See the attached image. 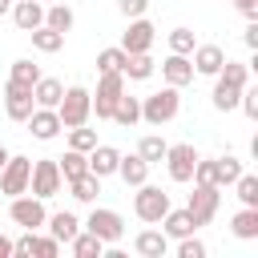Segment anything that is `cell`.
<instances>
[{"label":"cell","instance_id":"obj_41","mask_svg":"<svg viewBox=\"0 0 258 258\" xmlns=\"http://www.w3.org/2000/svg\"><path fill=\"white\" fill-rule=\"evenodd\" d=\"M189 181H194V185H214V157H198Z\"/></svg>","mask_w":258,"mask_h":258},{"label":"cell","instance_id":"obj_40","mask_svg":"<svg viewBox=\"0 0 258 258\" xmlns=\"http://www.w3.org/2000/svg\"><path fill=\"white\" fill-rule=\"evenodd\" d=\"M177 258H206V242H202V238H194V234L177 238Z\"/></svg>","mask_w":258,"mask_h":258},{"label":"cell","instance_id":"obj_17","mask_svg":"<svg viewBox=\"0 0 258 258\" xmlns=\"http://www.w3.org/2000/svg\"><path fill=\"white\" fill-rule=\"evenodd\" d=\"M117 177L125 181V185H141V181H149V161L141 157V153H121V161H117Z\"/></svg>","mask_w":258,"mask_h":258},{"label":"cell","instance_id":"obj_43","mask_svg":"<svg viewBox=\"0 0 258 258\" xmlns=\"http://www.w3.org/2000/svg\"><path fill=\"white\" fill-rule=\"evenodd\" d=\"M56 254H60V242L52 234H44V238L36 234V258H56Z\"/></svg>","mask_w":258,"mask_h":258},{"label":"cell","instance_id":"obj_45","mask_svg":"<svg viewBox=\"0 0 258 258\" xmlns=\"http://www.w3.org/2000/svg\"><path fill=\"white\" fill-rule=\"evenodd\" d=\"M230 4H234L246 20H258V0H230Z\"/></svg>","mask_w":258,"mask_h":258},{"label":"cell","instance_id":"obj_19","mask_svg":"<svg viewBox=\"0 0 258 258\" xmlns=\"http://www.w3.org/2000/svg\"><path fill=\"white\" fill-rule=\"evenodd\" d=\"M44 226H48V234H52L60 246H69V242L77 238V230H81L77 214H69V210H60V214H48V218H44Z\"/></svg>","mask_w":258,"mask_h":258},{"label":"cell","instance_id":"obj_15","mask_svg":"<svg viewBox=\"0 0 258 258\" xmlns=\"http://www.w3.org/2000/svg\"><path fill=\"white\" fill-rule=\"evenodd\" d=\"M189 60H194V73H198V77H218L226 52H222V44H194Z\"/></svg>","mask_w":258,"mask_h":258},{"label":"cell","instance_id":"obj_28","mask_svg":"<svg viewBox=\"0 0 258 258\" xmlns=\"http://www.w3.org/2000/svg\"><path fill=\"white\" fill-rule=\"evenodd\" d=\"M69 250H73L77 258H101V254H105V242H101L97 234H89V230L81 226V230H77V238L69 242Z\"/></svg>","mask_w":258,"mask_h":258},{"label":"cell","instance_id":"obj_7","mask_svg":"<svg viewBox=\"0 0 258 258\" xmlns=\"http://www.w3.org/2000/svg\"><path fill=\"white\" fill-rule=\"evenodd\" d=\"M121 93H125V77H121V73H101L97 93H93V113H97V121H109V117H113V105H117Z\"/></svg>","mask_w":258,"mask_h":258},{"label":"cell","instance_id":"obj_18","mask_svg":"<svg viewBox=\"0 0 258 258\" xmlns=\"http://www.w3.org/2000/svg\"><path fill=\"white\" fill-rule=\"evenodd\" d=\"M12 20L20 32H32L44 24V4L40 0H12Z\"/></svg>","mask_w":258,"mask_h":258},{"label":"cell","instance_id":"obj_21","mask_svg":"<svg viewBox=\"0 0 258 258\" xmlns=\"http://www.w3.org/2000/svg\"><path fill=\"white\" fill-rule=\"evenodd\" d=\"M198 230V222L189 218V210H165V218H161V234L165 238H185V234H194Z\"/></svg>","mask_w":258,"mask_h":258},{"label":"cell","instance_id":"obj_4","mask_svg":"<svg viewBox=\"0 0 258 258\" xmlns=\"http://www.w3.org/2000/svg\"><path fill=\"white\" fill-rule=\"evenodd\" d=\"M60 185H64V177H60V169H56V157H40V161H32L28 194H36L40 202H48V198L60 194Z\"/></svg>","mask_w":258,"mask_h":258},{"label":"cell","instance_id":"obj_10","mask_svg":"<svg viewBox=\"0 0 258 258\" xmlns=\"http://www.w3.org/2000/svg\"><path fill=\"white\" fill-rule=\"evenodd\" d=\"M85 230H89V234H97L105 246H113V242H121L125 222H121V214H117V210H97V206H93V214L85 218Z\"/></svg>","mask_w":258,"mask_h":258},{"label":"cell","instance_id":"obj_29","mask_svg":"<svg viewBox=\"0 0 258 258\" xmlns=\"http://www.w3.org/2000/svg\"><path fill=\"white\" fill-rule=\"evenodd\" d=\"M28 36H32V48H36V52H60V48H64V32H56V28H48V24L32 28Z\"/></svg>","mask_w":258,"mask_h":258},{"label":"cell","instance_id":"obj_27","mask_svg":"<svg viewBox=\"0 0 258 258\" xmlns=\"http://www.w3.org/2000/svg\"><path fill=\"white\" fill-rule=\"evenodd\" d=\"M238 173H242V157H234V153L214 157V185H218V189L234 185V181H238Z\"/></svg>","mask_w":258,"mask_h":258},{"label":"cell","instance_id":"obj_13","mask_svg":"<svg viewBox=\"0 0 258 258\" xmlns=\"http://www.w3.org/2000/svg\"><path fill=\"white\" fill-rule=\"evenodd\" d=\"M24 125H28V133H32L36 141H52V137L64 129V125H60V117H56V109H44V105H36V109L28 113V121H24Z\"/></svg>","mask_w":258,"mask_h":258},{"label":"cell","instance_id":"obj_38","mask_svg":"<svg viewBox=\"0 0 258 258\" xmlns=\"http://www.w3.org/2000/svg\"><path fill=\"white\" fill-rule=\"evenodd\" d=\"M93 145H97V129H85V125H73V129H69V149L89 153Z\"/></svg>","mask_w":258,"mask_h":258},{"label":"cell","instance_id":"obj_11","mask_svg":"<svg viewBox=\"0 0 258 258\" xmlns=\"http://www.w3.org/2000/svg\"><path fill=\"white\" fill-rule=\"evenodd\" d=\"M36 109V101H32V89L28 85H16V81H4V113H8V121H28V113Z\"/></svg>","mask_w":258,"mask_h":258},{"label":"cell","instance_id":"obj_25","mask_svg":"<svg viewBox=\"0 0 258 258\" xmlns=\"http://www.w3.org/2000/svg\"><path fill=\"white\" fill-rule=\"evenodd\" d=\"M60 97H64V85H60L56 77H44V73H40V81L32 85V101H36V105H44V109H56V105H60Z\"/></svg>","mask_w":258,"mask_h":258},{"label":"cell","instance_id":"obj_16","mask_svg":"<svg viewBox=\"0 0 258 258\" xmlns=\"http://www.w3.org/2000/svg\"><path fill=\"white\" fill-rule=\"evenodd\" d=\"M85 157H89V173H97V177L105 181V177H113V173H117L121 149H113V145H101V141H97V145H93Z\"/></svg>","mask_w":258,"mask_h":258},{"label":"cell","instance_id":"obj_49","mask_svg":"<svg viewBox=\"0 0 258 258\" xmlns=\"http://www.w3.org/2000/svg\"><path fill=\"white\" fill-rule=\"evenodd\" d=\"M4 161H8V149H4V145H0V169H4Z\"/></svg>","mask_w":258,"mask_h":258},{"label":"cell","instance_id":"obj_39","mask_svg":"<svg viewBox=\"0 0 258 258\" xmlns=\"http://www.w3.org/2000/svg\"><path fill=\"white\" fill-rule=\"evenodd\" d=\"M194 44H198V40H194V28H173V32H169V52L189 56V52H194Z\"/></svg>","mask_w":258,"mask_h":258},{"label":"cell","instance_id":"obj_34","mask_svg":"<svg viewBox=\"0 0 258 258\" xmlns=\"http://www.w3.org/2000/svg\"><path fill=\"white\" fill-rule=\"evenodd\" d=\"M8 81H16V85H36L40 81V64L36 60H28V56H20V60H12V73H8Z\"/></svg>","mask_w":258,"mask_h":258},{"label":"cell","instance_id":"obj_5","mask_svg":"<svg viewBox=\"0 0 258 258\" xmlns=\"http://www.w3.org/2000/svg\"><path fill=\"white\" fill-rule=\"evenodd\" d=\"M198 149L189 145V141H177V145H165V169H169V181H177V185H185L189 177H194V165H198Z\"/></svg>","mask_w":258,"mask_h":258},{"label":"cell","instance_id":"obj_26","mask_svg":"<svg viewBox=\"0 0 258 258\" xmlns=\"http://www.w3.org/2000/svg\"><path fill=\"white\" fill-rule=\"evenodd\" d=\"M64 185H69L73 202H85V206H89V202H97V194H101V177H97V173H89V169H85L81 177L64 181Z\"/></svg>","mask_w":258,"mask_h":258},{"label":"cell","instance_id":"obj_48","mask_svg":"<svg viewBox=\"0 0 258 258\" xmlns=\"http://www.w3.org/2000/svg\"><path fill=\"white\" fill-rule=\"evenodd\" d=\"M12 12V0H0V16H8Z\"/></svg>","mask_w":258,"mask_h":258},{"label":"cell","instance_id":"obj_44","mask_svg":"<svg viewBox=\"0 0 258 258\" xmlns=\"http://www.w3.org/2000/svg\"><path fill=\"white\" fill-rule=\"evenodd\" d=\"M145 8H149V0H117V12H121L125 20H133V16H145Z\"/></svg>","mask_w":258,"mask_h":258},{"label":"cell","instance_id":"obj_31","mask_svg":"<svg viewBox=\"0 0 258 258\" xmlns=\"http://www.w3.org/2000/svg\"><path fill=\"white\" fill-rule=\"evenodd\" d=\"M56 169H60L64 181H73V177H81V173L89 169V157H85L81 149H64V157H56Z\"/></svg>","mask_w":258,"mask_h":258},{"label":"cell","instance_id":"obj_8","mask_svg":"<svg viewBox=\"0 0 258 258\" xmlns=\"http://www.w3.org/2000/svg\"><path fill=\"white\" fill-rule=\"evenodd\" d=\"M28 177H32V161L20 153H8V161L0 169V194H8V198L28 194Z\"/></svg>","mask_w":258,"mask_h":258},{"label":"cell","instance_id":"obj_6","mask_svg":"<svg viewBox=\"0 0 258 258\" xmlns=\"http://www.w3.org/2000/svg\"><path fill=\"white\" fill-rule=\"evenodd\" d=\"M8 218H12L16 226H24V230H40L44 218H48V210H44V202H40L36 194H16V198L8 202Z\"/></svg>","mask_w":258,"mask_h":258},{"label":"cell","instance_id":"obj_24","mask_svg":"<svg viewBox=\"0 0 258 258\" xmlns=\"http://www.w3.org/2000/svg\"><path fill=\"white\" fill-rule=\"evenodd\" d=\"M153 69H157V60H153L149 52H129L125 64H121V77H125V81H149Z\"/></svg>","mask_w":258,"mask_h":258},{"label":"cell","instance_id":"obj_30","mask_svg":"<svg viewBox=\"0 0 258 258\" xmlns=\"http://www.w3.org/2000/svg\"><path fill=\"white\" fill-rule=\"evenodd\" d=\"M73 20H77V16H73V8H69L64 0H52V4L44 8V24H48V28H56V32H69V28H73Z\"/></svg>","mask_w":258,"mask_h":258},{"label":"cell","instance_id":"obj_20","mask_svg":"<svg viewBox=\"0 0 258 258\" xmlns=\"http://www.w3.org/2000/svg\"><path fill=\"white\" fill-rule=\"evenodd\" d=\"M113 125H121V129H133L137 121H141V97H129V93H121L117 97V105H113V117H109Z\"/></svg>","mask_w":258,"mask_h":258},{"label":"cell","instance_id":"obj_35","mask_svg":"<svg viewBox=\"0 0 258 258\" xmlns=\"http://www.w3.org/2000/svg\"><path fill=\"white\" fill-rule=\"evenodd\" d=\"M234 194H238V202L242 206H258V173H238V181H234Z\"/></svg>","mask_w":258,"mask_h":258},{"label":"cell","instance_id":"obj_14","mask_svg":"<svg viewBox=\"0 0 258 258\" xmlns=\"http://www.w3.org/2000/svg\"><path fill=\"white\" fill-rule=\"evenodd\" d=\"M161 77H165V85H173V89H185L198 73H194V60L189 56H181V52H169L165 60H161Z\"/></svg>","mask_w":258,"mask_h":258},{"label":"cell","instance_id":"obj_2","mask_svg":"<svg viewBox=\"0 0 258 258\" xmlns=\"http://www.w3.org/2000/svg\"><path fill=\"white\" fill-rule=\"evenodd\" d=\"M56 117H60L64 129L89 125V117H93V93H89L85 85H69L64 97H60V105H56Z\"/></svg>","mask_w":258,"mask_h":258},{"label":"cell","instance_id":"obj_36","mask_svg":"<svg viewBox=\"0 0 258 258\" xmlns=\"http://www.w3.org/2000/svg\"><path fill=\"white\" fill-rule=\"evenodd\" d=\"M125 48L121 44H113V48H101L97 52V73H121V64H125Z\"/></svg>","mask_w":258,"mask_h":258},{"label":"cell","instance_id":"obj_12","mask_svg":"<svg viewBox=\"0 0 258 258\" xmlns=\"http://www.w3.org/2000/svg\"><path fill=\"white\" fill-rule=\"evenodd\" d=\"M153 36H157V28L145 16H133L129 28H125V36H121V48L125 52H149L153 48Z\"/></svg>","mask_w":258,"mask_h":258},{"label":"cell","instance_id":"obj_3","mask_svg":"<svg viewBox=\"0 0 258 258\" xmlns=\"http://www.w3.org/2000/svg\"><path fill=\"white\" fill-rule=\"evenodd\" d=\"M165 210H169V194H165L161 185L141 181V185H137V194H133V214H137L145 226H157V222L165 218Z\"/></svg>","mask_w":258,"mask_h":258},{"label":"cell","instance_id":"obj_33","mask_svg":"<svg viewBox=\"0 0 258 258\" xmlns=\"http://www.w3.org/2000/svg\"><path fill=\"white\" fill-rule=\"evenodd\" d=\"M238 93H242V89H234V85H226V81L214 77V93H210V101H214L218 113H230V109H238Z\"/></svg>","mask_w":258,"mask_h":258},{"label":"cell","instance_id":"obj_23","mask_svg":"<svg viewBox=\"0 0 258 258\" xmlns=\"http://www.w3.org/2000/svg\"><path fill=\"white\" fill-rule=\"evenodd\" d=\"M133 250H137L141 258H165V250H169V238H165L161 230H141V234L133 238Z\"/></svg>","mask_w":258,"mask_h":258},{"label":"cell","instance_id":"obj_37","mask_svg":"<svg viewBox=\"0 0 258 258\" xmlns=\"http://www.w3.org/2000/svg\"><path fill=\"white\" fill-rule=\"evenodd\" d=\"M165 145H169V141H161L157 133H145V137L137 141V153H141V157H145L149 165H157V161L165 157Z\"/></svg>","mask_w":258,"mask_h":258},{"label":"cell","instance_id":"obj_9","mask_svg":"<svg viewBox=\"0 0 258 258\" xmlns=\"http://www.w3.org/2000/svg\"><path fill=\"white\" fill-rule=\"evenodd\" d=\"M218 202H222V189H218V185H194L185 210H189V218H194L198 226H210L214 214H218Z\"/></svg>","mask_w":258,"mask_h":258},{"label":"cell","instance_id":"obj_22","mask_svg":"<svg viewBox=\"0 0 258 258\" xmlns=\"http://www.w3.org/2000/svg\"><path fill=\"white\" fill-rule=\"evenodd\" d=\"M230 234L242 238V242H254V238H258V206H242V210L230 218Z\"/></svg>","mask_w":258,"mask_h":258},{"label":"cell","instance_id":"obj_32","mask_svg":"<svg viewBox=\"0 0 258 258\" xmlns=\"http://www.w3.org/2000/svg\"><path fill=\"white\" fill-rule=\"evenodd\" d=\"M218 81H226V85H234V89H242V85H250V64H242V60H222V69H218Z\"/></svg>","mask_w":258,"mask_h":258},{"label":"cell","instance_id":"obj_42","mask_svg":"<svg viewBox=\"0 0 258 258\" xmlns=\"http://www.w3.org/2000/svg\"><path fill=\"white\" fill-rule=\"evenodd\" d=\"M12 254H20V258H28V254H36V230H24L16 242H12Z\"/></svg>","mask_w":258,"mask_h":258},{"label":"cell","instance_id":"obj_47","mask_svg":"<svg viewBox=\"0 0 258 258\" xmlns=\"http://www.w3.org/2000/svg\"><path fill=\"white\" fill-rule=\"evenodd\" d=\"M8 254H12V238H4V234H0V258H8Z\"/></svg>","mask_w":258,"mask_h":258},{"label":"cell","instance_id":"obj_46","mask_svg":"<svg viewBox=\"0 0 258 258\" xmlns=\"http://www.w3.org/2000/svg\"><path fill=\"white\" fill-rule=\"evenodd\" d=\"M242 44H246V48H258V20H246V32H242Z\"/></svg>","mask_w":258,"mask_h":258},{"label":"cell","instance_id":"obj_1","mask_svg":"<svg viewBox=\"0 0 258 258\" xmlns=\"http://www.w3.org/2000/svg\"><path fill=\"white\" fill-rule=\"evenodd\" d=\"M181 113V97H177V89L173 85H165L161 93H149V97H141V121L145 125H153V129H161L165 121H173Z\"/></svg>","mask_w":258,"mask_h":258}]
</instances>
